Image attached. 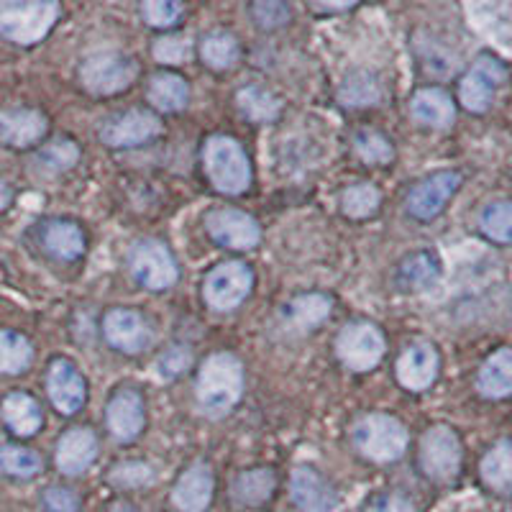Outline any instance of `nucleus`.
Listing matches in <instances>:
<instances>
[{
    "label": "nucleus",
    "mask_w": 512,
    "mask_h": 512,
    "mask_svg": "<svg viewBox=\"0 0 512 512\" xmlns=\"http://www.w3.org/2000/svg\"><path fill=\"white\" fill-rule=\"evenodd\" d=\"M239 108L241 113H244L246 118H251V121H274V118L280 116L282 111V103L280 98H274L269 90L264 88H254V85H249V88H244L239 93Z\"/></svg>",
    "instance_id": "35"
},
{
    "label": "nucleus",
    "mask_w": 512,
    "mask_h": 512,
    "mask_svg": "<svg viewBox=\"0 0 512 512\" xmlns=\"http://www.w3.org/2000/svg\"><path fill=\"white\" fill-rule=\"evenodd\" d=\"M57 18L59 6L52 0H0V34L21 47L39 44Z\"/></svg>",
    "instance_id": "2"
},
{
    "label": "nucleus",
    "mask_w": 512,
    "mask_h": 512,
    "mask_svg": "<svg viewBox=\"0 0 512 512\" xmlns=\"http://www.w3.org/2000/svg\"><path fill=\"white\" fill-rule=\"evenodd\" d=\"M461 187V172L456 169H443L436 175L425 177L423 182L410 190L408 195V213L418 221H433L443 213L448 200L454 198Z\"/></svg>",
    "instance_id": "11"
},
{
    "label": "nucleus",
    "mask_w": 512,
    "mask_h": 512,
    "mask_svg": "<svg viewBox=\"0 0 512 512\" xmlns=\"http://www.w3.org/2000/svg\"><path fill=\"white\" fill-rule=\"evenodd\" d=\"M105 418H108V428H111V436L116 441H134L144 431V400H141L139 392L121 390L108 402Z\"/></svg>",
    "instance_id": "17"
},
{
    "label": "nucleus",
    "mask_w": 512,
    "mask_h": 512,
    "mask_svg": "<svg viewBox=\"0 0 512 512\" xmlns=\"http://www.w3.org/2000/svg\"><path fill=\"white\" fill-rule=\"evenodd\" d=\"M200 57L213 70H228L239 59V41L228 31H213L200 44Z\"/></svg>",
    "instance_id": "33"
},
{
    "label": "nucleus",
    "mask_w": 512,
    "mask_h": 512,
    "mask_svg": "<svg viewBox=\"0 0 512 512\" xmlns=\"http://www.w3.org/2000/svg\"><path fill=\"white\" fill-rule=\"evenodd\" d=\"M203 159L210 182L216 185L218 192H223V195L246 192L251 182V167L239 141H233L231 136H213L205 144Z\"/></svg>",
    "instance_id": "3"
},
{
    "label": "nucleus",
    "mask_w": 512,
    "mask_h": 512,
    "mask_svg": "<svg viewBox=\"0 0 512 512\" xmlns=\"http://www.w3.org/2000/svg\"><path fill=\"white\" fill-rule=\"evenodd\" d=\"M507 82V67L492 54H482L459 82V100L469 113H487L500 85Z\"/></svg>",
    "instance_id": "8"
},
{
    "label": "nucleus",
    "mask_w": 512,
    "mask_h": 512,
    "mask_svg": "<svg viewBox=\"0 0 512 512\" xmlns=\"http://www.w3.org/2000/svg\"><path fill=\"white\" fill-rule=\"evenodd\" d=\"M382 95H384L382 82H379V77L369 70H359L354 72V75H349L344 82H341V90H338L341 103L349 105V108L374 105L382 100Z\"/></svg>",
    "instance_id": "28"
},
{
    "label": "nucleus",
    "mask_w": 512,
    "mask_h": 512,
    "mask_svg": "<svg viewBox=\"0 0 512 512\" xmlns=\"http://www.w3.org/2000/svg\"><path fill=\"white\" fill-rule=\"evenodd\" d=\"M441 277V262L433 251H415L408 254L397 267V285L400 290L420 292L433 287Z\"/></svg>",
    "instance_id": "24"
},
{
    "label": "nucleus",
    "mask_w": 512,
    "mask_h": 512,
    "mask_svg": "<svg viewBox=\"0 0 512 512\" xmlns=\"http://www.w3.org/2000/svg\"><path fill=\"white\" fill-rule=\"evenodd\" d=\"M44 246L62 262H75L85 254V233L72 221H54L44 228Z\"/></svg>",
    "instance_id": "27"
},
{
    "label": "nucleus",
    "mask_w": 512,
    "mask_h": 512,
    "mask_svg": "<svg viewBox=\"0 0 512 512\" xmlns=\"http://www.w3.org/2000/svg\"><path fill=\"white\" fill-rule=\"evenodd\" d=\"M367 512H415V505L402 495H379Z\"/></svg>",
    "instance_id": "46"
},
{
    "label": "nucleus",
    "mask_w": 512,
    "mask_h": 512,
    "mask_svg": "<svg viewBox=\"0 0 512 512\" xmlns=\"http://www.w3.org/2000/svg\"><path fill=\"white\" fill-rule=\"evenodd\" d=\"M205 226H208V233L213 236V241H218L226 249H254L262 239V228L249 213H241V210L223 208L213 210L205 218Z\"/></svg>",
    "instance_id": "12"
},
{
    "label": "nucleus",
    "mask_w": 512,
    "mask_h": 512,
    "mask_svg": "<svg viewBox=\"0 0 512 512\" xmlns=\"http://www.w3.org/2000/svg\"><path fill=\"white\" fill-rule=\"evenodd\" d=\"M47 390L49 400H52V405L62 415L77 413V410L85 405V395H88V390H85V379L77 372L75 364L67 359L52 361L47 377Z\"/></svg>",
    "instance_id": "15"
},
{
    "label": "nucleus",
    "mask_w": 512,
    "mask_h": 512,
    "mask_svg": "<svg viewBox=\"0 0 512 512\" xmlns=\"http://www.w3.org/2000/svg\"><path fill=\"white\" fill-rule=\"evenodd\" d=\"M190 351L182 349V346H175V349L164 351L157 361V372L162 379H175L180 374H185V369H190Z\"/></svg>",
    "instance_id": "43"
},
{
    "label": "nucleus",
    "mask_w": 512,
    "mask_h": 512,
    "mask_svg": "<svg viewBox=\"0 0 512 512\" xmlns=\"http://www.w3.org/2000/svg\"><path fill=\"white\" fill-rule=\"evenodd\" d=\"M154 479L152 466L141 464V461H123V464L113 466L111 482L118 484V487H144Z\"/></svg>",
    "instance_id": "41"
},
{
    "label": "nucleus",
    "mask_w": 512,
    "mask_h": 512,
    "mask_svg": "<svg viewBox=\"0 0 512 512\" xmlns=\"http://www.w3.org/2000/svg\"><path fill=\"white\" fill-rule=\"evenodd\" d=\"M477 390L487 400L512 397V346L492 351L477 374Z\"/></svg>",
    "instance_id": "19"
},
{
    "label": "nucleus",
    "mask_w": 512,
    "mask_h": 512,
    "mask_svg": "<svg viewBox=\"0 0 512 512\" xmlns=\"http://www.w3.org/2000/svg\"><path fill=\"white\" fill-rule=\"evenodd\" d=\"M354 149L367 164H387L395 157L387 136L377 134V131H361V134H356Z\"/></svg>",
    "instance_id": "39"
},
{
    "label": "nucleus",
    "mask_w": 512,
    "mask_h": 512,
    "mask_svg": "<svg viewBox=\"0 0 512 512\" xmlns=\"http://www.w3.org/2000/svg\"><path fill=\"white\" fill-rule=\"evenodd\" d=\"M141 13H144V21L149 26L167 29V26L177 24V18L182 16V6L175 0H149L141 6Z\"/></svg>",
    "instance_id": "40"
},
{
    "label": "nucleus",
    "mask_w": 512,
    "mask_h": 512,
    "mask_svg": "<svg viewBox=\"0 0 512 512\" xmlns=\"http://www.w3.org/2000/svg\"><path fill=\"white\" fill-rule=\"evenodd\" d=\"M77 159H80V149L70 139L52 141V144H47L39 152V164L44 169H49V172H64L72 164H77Z\"/></svg>",
    "instance_id": "38"
},
{
    "label": "nucleus",
    "mask_w": 512,
    "mask_h": 512,
    "mask_svg": "<svg viewBox=\"0 0 512 512\" xmlns=\"http://www.w3.org/2000/svg\"><path fill=\"white\" fill-rule=\"evenodd\" d=\"M251 16L264 29H277V26H285L290 21V8L280 0H259L251 6Z\"/></svg>",
    "instance_id": "42"
},
{
    "label": "nucleus",
    "mask_w": 512,
    "mask_h": 512,
    "mask_svg": "<svg viewBox=\"0 0 512 512\" xmlns=\"http://www.w3.org/2000/svg\"><path fill=\"white\" fill-rule=\"evenodd\" d=\"M154 57L164 64H177L185 62L187 57V41L177 39V36H164L154 44Z\"/></svg>",
    "instance_id": "45"
},
{
    "label": "nucleus",
    "mask_w": 512,
    "mask_h": 512,
    "mask_svg": "<svg viewBox=\"0 0 512 512\" xmlns=\"http://www.w3.org/2000/svg\"><path fill=\"white\" fill-rule=\"evenodd\" d=\"M139 75V64L123 52H98L80 67L82 85L95 95H116L131 88Z\"/></svg>",
    "instance_id": "6"
},
{
    "label": "nucleus",
    "mask_w": 512,
    "mask_h": 512,
    "mask_svg": "<svg viewBox=\"0 0 512 512\" xmlns=\"http://www.w3.org/2000/svg\"><path fill=\"white\" fill-rule=\"evenodd\" d=\"M384 336L377 326L367 320H354L346 328H341L336 338V354L346 367L354 372H369L382 361L384 356Z\"/></svg>",
    "instance_id": "7"
},
{
    "label": "nucleus",
    "mask_w": 512,
    "mask_h": 512,
    "mask_svg": "<svg viewBox=\"0 0 512 512\" xmlns=\"http://www.w3.org/2000/svg\"><path fill=\"white\" fill-rule=\"evenodd\" d=\"M479 231L492 244H512V200L489 203L479 216Z\"/></svg>",
    "instance_id": "30"
},
{
    "label": "nucleus",
    "mask_w": 512,
    "mask_h": 512,
    "mask_svg": "<svg viewBox=\"0 0 512 512\" xmlns=\"http://www.w3.org/2000/svg\"><path fill=\"white\" fill-rule=\"evenodd\" d=\"M354 443L367 459L390 464L397 461L408 448V431L392 415H367L354 428Z\"/></svg>",
    "instance_id": "4"
},
{
    "label": "nucleus",
    "mask_w": 512,
    "mask_h": 512,
    "mask_svg": "<svg viewBox=\"0 0 512 512\" xmlns=\"http://www.w3.org/2000/svg\"><path fill=\"white\" fill-rule=\"evenodd\" d=\"M251 285H254V274L246 264L226 262L205 277L203 292L210 308L233 310L244 303Z\"/></svg>",
    "instance_id": "10"
},
{
    "label": "nucleus",
    "mask_w": 512,
    "mask_h": 512,
    "mask_svg": "<svg viewBox=\"0 0 512 512\" xmlns=\"http://www.w3.org/2000/svg\"><path fill=\"white\" fill-rule=\"evenodd\" d=\"M47 134V118L39 111L0 113V141L8 146H31Z\"/></svg>",
    "instance_id": "23"
},
{
    "label": "nucleus",
    "mask_w": 512,
    "mask_h": 512,
    "mask_svg": "<svg viewBox=\"0 0 512 512\" xmlns=\"http://www.w3.org/2000/svg\"><path fill=\"white\" fill-rule=\"evenodd\" d=\"M128 267L136 282L149 290H167L177 282V262L164 244L154 239H141L128 251Z\"/></svg>",
    "instance_id": "9"
},
{
    "label": "nucleus",
    "mask_w": 512,
    "mask_h": 512,
    "mask_svg": "<svg viewBox=\"0 0 512 512\" xmlns=\"http://www.w3.org/2000/svg\"><path fill=\"white\" fill-rule=\"evenodd\" d=\"M461 461H464V446L448 425H433L425 431L420 441V469L431 482L446 484L459 477Z\"/></svg>",
    "instance_id": "5"
},
{
    "label": "nucleus",
    "mask_w": 512,
    "mask_h": 512,
    "mask_svg": "<svg viewBox=\"0 0 512 512\" xmlns=\"http://www.w3.org/2000/svg\"><path fill=\"white\" fill-rule=\"evenodd\" d=\"M328 313H331V300L326 295H318V292L300 295L287 308V318L300 331H313L318 323H323L328 318Z\"/></svg>",
    "instance_id": "31"
},
{
    "label": "nucleus",
    "mask_w": 512,
    "mask_h": 512,
    "mask_svg": "<svg viewBox=\"0 0 512 512\" xmlns=\"http://www.w3.org/2000/svg\"><path fill=\"white\" fill-rule=\"evenodd\" d=\"M438 367H441L438 351L428 341H418L397 359V382L410 392H423L436 382Z\"/></svg>",
    "instance_id": "14"
},
{
    "label": "nucleus",
    "mask_w": 512,
    "mask_h": 512,
    "mask_svg": "<svg viewBox=\"0 0 512 512\" xmlns=\"http://www.w3.org/2000/svg\"><path fill=\"white\" fill-rule=\"evenodd\" d=\"M98 456V441L88 428H72L57 443V466L64 474H82Z\"/></svg>",
    "instance_id": "20"
},
{
    "label": "nucleus",
    "mask_w": 512,
    "mask_h": 512,
    "mask_svg": "<svg viewBox=\"0 0 512 512\" xmlns=\"http://www.w3.org/2000/svg\"><path fill=\"white\" fill-rule=\"evenodd\" d=\"M274 492V474L269 469H251L233 484V497L244 505H262Z\"/></svg>",
    "instance_id": "34"
},
{
    "label": "nucleus",
    "mask_w": 512,
    "mask_h": 512,
    "mask_svg": "<svg viewBox=\"0 0 512 512\" xmlns=\"http://www.w3.org/2000/svg\"><path fill=\"white\" fill-rule=\"evenodd\" d=\"M175 505L185 512H203L213 500V472L205 464L190 466L175 487Z\"/></svg>",
    "instance_id": "21"
},
{
    "label": "nucleus",
    "mask_w": 512,
    "mask_h": 512,
    "mask_svg": "<svg viewBox=\"0 0 512 512\" xmlns=\"http://www.w3.org/2000/svg\"><path fill=\"white\" fill-rule=\"evenodd\" d=\"M11 200H13L11 187L3 185V182H0V213H3V210H6L8 205H11Z\"/></svg>",
    "instance_id": "47"
},
{
    "label": "nucleus",
    "mask_w": 512,
    "mask_h": 512,
    "mask_svg": "<svg viewBox=\"0 0 512 512\" xmlns=\"http://www.w3.org/2000/svg\"><path fill=\"white\" fill-rule=\"evenodd\" d=\"M244 392V367L233 354H213L198 374V405L208 418H223Z\"/></svg>",
    "instance_id": "1"
},
{
    "label": "nucleus",
    "mask_w": 512,
    "mask_h": 512,
    "mask_svg": "<svg viewBox=\"0 0 512 512\" xmlns=\"http://www.w3.org/2000/svg\"><path fill=\"white\" fill-rule=\"evenodd\" d=\"M315 11H344V8H351V3H341V6H326V3H315Z\"/></svg>",
    "instance_id": "48"
},
{
    "label": "nucleus",
    "mask_w": 512,
    "mask_h": 512,
    "mask_svg": "<svg viewBox=\"0 0 512 512\" xmlns=\"http://www.w3.org/2000/svg\"><path fill=\"white\" fill-rule=\"evenodd\" d=\"M3 420L6 425L11 428L16 436L21 438H29L34 433H39L41 428V408L39 402L34 400L31 395L26 392H13L3 400Z\"/></svg>",
    "instance_id": "26"
},
{
    "label": "nucleus",
    "mask_w": 512,
    "mask_h": 512,
    "mask_svg": "<svg viewBox=\"0 0 512 512\" xmlns=\"http://www.w3.org/2000/svg\"><path fill=\"white\" fill-rule=\"evenodd\" d=\"M41 505L47 512H77L80 510V497L72 489L49 487L41 495Z\"/></svg>",
    "instance_id": "44"
},
{
    "label": "nucleus",
    "mask_w": 512,
    "mask_h": 512,
    "mask_svg": "<svg viewBox=\"0 0 512 512\" xmlns=\"http://www.w3.org/2000/svg\"><path fill=\"white\" fill-rule=\"evenodd\" d=\"M34 349L26 336L16 331H0V374H21L29 369Z\"/></svg>",
    "instance_id": "32"
},
{
    "label": "nucleus",
    "mask_w": 512,
    "mask_h": 512,
    "mask_svg": "<svg viewBox=\"0 0 512 512\" xmlns=\"http://www.w3.org/2000/svg\"><path fill=\"white\" fill-rule=\"evenodd\" d=\"M103 331L108 344L113 349L123 351V354H136L146 346V338H149V331H146V323L139 313L134 310H111L103 320Z\"/></svg>",
    "instance_id": "18"
},
{
    "label": "nucleus",
    "mask_w": 512,
    "mask_h": 512,
    "mask_svg": "<svg viewBox=\"0 0 512 512\" xmlns=\"http://www.w3.org/2000/svg\"><path fill=\"white\" fill-rule=\"evenodd\" d=\"M410 113L418 123L431 128H448L456 118V105L451 95L441 88H423L413 95Z\"/></svg>",
    "instance_id": "22"
},
{
    "label": "nucleus",
    "mask_w": 512,
    "mask_h": 512,
    "mask_svg": "<svg viewBox=\"0 0 512 512\" xmlns=\"http://www.w3.org/2000/svg\"><path fill=\"white\" fill-rule=\"evenodd\" d=\"M187 98H190L187 82L180 75H172V72H162L149 85V100L164 113L182 111L187 105Z\"/></svg>",
    "instance_id": "29"
},
{
    "label": "nucleus",
    "mask_w": 512,
    "mask_h": 512,
    "mask_svg": "<svg viewBox=\"0 0 512 512\" xmlns=\"http://www.w3.org/2000/svg\"><path fill=\"white\" fill-rule=\"evenodd\" d=\"M0 469L11 477L29 479L41 472V459L24 446H0Z\"/></svg>",
    "instance_id": "37"
},
{
    "label": "nucleus",
    "mask_w": 512,
    "mask_h": 512,
    "mask_svg": "<svg viewBox=\"0 0 512 512\" xmlns=\"http://www.w3.org/2000/svg\"><path fill=\"white\" fill-rule=\"evenodd\" d=\"M479 477L497 495H512V441L502 438L484 454Z\"/></svg>",
    "instance_id": "25"
},
{
    "label": "nucleus",
    "mask_w": 512,
    "mask_h": 512,
    "mask_svg": "<svg viewBox=\"0 0 512 512\" xmlns=\"http://www.w3.org/2000/svg\"><path fill=\"white\" fill-rule=\"evenodd\" d=\"M290 495L303 512H338L341 497L336 489L310 466H297L290 479Z\"/></svg>",
    "instance_id": "13"
},
{
    "label": "nucleus",
    "mask_w": 512,
    "mask_h": 512,
    "mask_svg": "<svg viewBox=\"0 0 512 512\" xmlns=\"http://www.w3.org/2000/svg\"><path fill=\"white\" fill-rule=\"evenodd\" d=\"M379 190L369 182H361V185L346 187L344 195H341V208L349 218H369L377 213L379 208Z\"/></svg>",
    "instance_id": "36"
},
{
    "label": "nucleus",
    "mask_w": 512,
    "mask_h": 512,
    "mask_svg": "<svg viewBox=\"0 0 512 512\" xmlns=\"http://www.w3.org/2000/svg\"><path fill=\"white\" fill-rule=\"evenodd\" d=\"M159 118L152 111H128L103 128V141L113 149L139 146L159 134Z\"/></svg>",
    "instance_id": "16"
}]
</instances>
